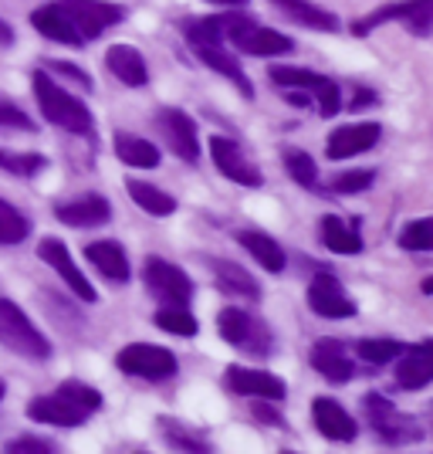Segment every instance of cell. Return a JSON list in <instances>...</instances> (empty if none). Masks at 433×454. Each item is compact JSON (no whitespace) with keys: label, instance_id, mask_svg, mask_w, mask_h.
I'll list each match as a JSON object with an SVG mask.
<instances>
[{"label":"cell","instance_id":"obj_1","mask_svg":"<svg viewBox=\"0 0 433 454\" xmlns=\"http://www.w3.org/2000/svg\"><path fill=\"white\" fill-rule=\"evenodd\" d=\"M31 85H35V98H38L41 106V115L58 126V129H68V133L75 136H92L95 122H92V113H89V106L75 98L72 92H65L58 82H51V75L38 68L35 78H31Z\"/></svg>","mask_w":433,"mask_h":454},{"label":"cell","instance_id":"obj_2","mask_svg":"<svg viewBox=\"0 0 433 454\" xmlns=\"http://www.w3.org/2000/svg\"><path fill=\"white\" fill-rule=\"evenodd\" d=\"M220 27H224V38L244 51V55H258V58H278V55H291L295 51V41L282 35V31H271V27H261L254 18H247L241 11H230V14H217Z\"/></svg>","mask_w":433,"mask_h":454},{"label":"cell","instance_id":"obj_3","mask_svg":"<svg viewBox=\"0 0 433 454\" xmlns=\"http://www.w3.org/2000/svg\"><path fill=\"white\" fill-rule=\"evenodd\" d=\"M362 411H366V420H369L373 434L386 448H410V444L423 441V424L416 417L403 414L393 400L383 397V394H366L362 397Z\"/></svg>","mask_w":433,"mask_h":454},{"label":"cell","instance_id":"obj_4","mask_svg":"<svg viewBox=\"0 0 433 454\" xmlns=\"http://www.w3.org/2000/svg\"><path fill=\"white\" fill-rule=\"evenodd\" d=\"M0 346L24 360H48L51 342L38 333V325L24 316V309L11 299H0Z\"/></svg>","mask_w":433,"mask_h":454},{"label":"cell","instance_id":"obj_5","mask_svg":"<svg viewBox=\"0 0 433 454\" xmlns=\"http://www.w3.org/2000/svg\"><path fill=\"white\" fill-rule=\"evenodd\" d=\"M271 82L282 89H295V92L308 95V102H315L321 119H332L342 109V89L339 82L308 72V68H295V65H274L271 68Z\"/></svg>","mask_w":433,"mask_h":454},{"label":"cell","instance_id":"obj_6","mask_svg":"<svg viewBox=\"0 0 433 454\" xmlns=\"http://www.w3.org/2000/svg\"><path fill=\"white\" fill-rule=\"evenodd\" d=\"M217 329H220L224 342H230L234 349H241V353L254 356V360L271 356V349H274L271 329L254 312H247V309H224L217 316Z\"/></svg>","mask_w":433,"mask_h":454},{"label":"cell","instance_id":"obj_7","mask_svg":"<svg viewBox=\"0 0 433 454\" xmlns=\"http://www.w3.org/2000/svg\"><path fill=\"white\" fill-rule=\"evenodd\" d=\"M406 24L416 38H427L433 35V0H396V4H383L373 14L352 20V35L366 38L369 31H376L379 24Z\"/></svg>","mask_w":433,"mask_h":454},{"label":"cell","instance_id":"obj_8","mask_svg":"<svg viewBox=\"0 0 433 454\" xmlns=\"http://www.w3.org/2000/svg\"><path fill=\"white\" fill-rule=\"evenodd\" d=\"M115 366L122 370V373H129V377H139V380H170L176 373V356H173L170 349H163V346H152V342H129V346H122L119 349V356H115Z\"/></svg>","mask_w":433,"mask_h":454},{"label":"cell","instance_id":"obj_9","mask_svg":"<svg viewBox=\"0 0 433 454\" xmlns=\"http://www.w3.org/2000/svg\"><path fill=\"white\" fill-rule=\"evenodd\" d=\"M143 282L163 305H189L193 299V282L187 278V271L176 268L173 262L156 258V254L146 258V265H143Z\"/></svg>","mask_w":433,"mask_h":454},{"label":"cell","instance_id":"obj_10","mask_svg":"<svg viewBox=\"0 0 433 454\" xmlns=\"http://www.w3.org/2000/svg\"><path fill=\"white\" fill-rule=\"evenodd\" d=\"M210 156H213V167L224 173L227 180L241 184V187H261L264 173L258 170V163L244 153V146L237 139H227V136H213L210 139Z\"/></svg>","mask_w":433,"mask_h":454},{"label":"cell","instance_id":"obj_11","mask_svg":"<svg viewBox=\"0 0 433 454\" xmlns=\"http://www.w3.org/2000/svg\"><path fill=\"white\" fill-rule=\"evenodd\" d=\"M58 4L65 7V14L72 18V24L85 41L98 38L102 31H109L126 18V7L109 4V0H58Z\"/></svg>","mask_w":433,"mask_h":454},{"label":"cell","instance_id":"obj_12","mask_svg":"<svg viewBox=\"0 0 433 454\" xmlns=\"http://www.w3.org/2000/svg\"><path fill=\"white\" fill-rule=\"evenodd\" d=\"M308 309L321 316V319H352L359 309L356 302L345 295V288L336 275L319 271L312 282H308Z\"/></svg>","mask_w":433,"mask_h":454},{"label":"cell","instance_id":"obj_13","mask_svg":"<svg viewBox=\"0 0 433 454\" xmlns=\"http://www.w3.org/2000/svg\"><path fill=\"white\" fill-rule=\"evenodd\" d=\"M224 387L237 397H254V400H284L288 387L282 377L267 373V370H254V366H227Z\"/></svg>","mask_w":433,"mask_h":454},{"label":"cell","instance_id":"obj_14","mask_svg":"<svg viewBox=\"0 0 433 454\" xmlns=\"http://www.w3.org/2000/svg\"><path fill=\"white\" fill-rule=\"evenodd\" d=\"M156 126H159V133L166 139V146H170L180 160H187V163H197V160H200L197 122H193L183 109H159V113H156Z\"/></svg>","mask_w":433,"mask_h":454},{"label":"cell","instance_id":"obj_15","mask_svg":"<svg viewBox=\"0 0 433 454\" xmlns=\"http://www.w3.org/2000/svg\"><path fill=\"white\" fill-rule=\"evenodd\" d=\"M38 254H41V262H44V265H51L58 275L65 278V285L75 292L81 302H89V305L98 302V292H95L92 282L81 275V268L75 265V258L68 254V247L61 245L58 238H44V241L38 245Z\"/></svg>","mask_w":433,"mask_h":454},{"label":"cell","instance_id":"obj_16","mask_svg":"<svg viewBox=\"0 0 433 454\" xmlns=\"http://www.w3.org/2000/svg\"><path fill=\"white\" fill-rule=\"evenodd\" d=\"M55 217L68 227H98L112 221V204L102 197V193H81V197H72V200H61L55 204Z\"/></svg>","mask_w":433,"mask_h":454},{"label":"cell","instance_id":"obj_17","mask_svg":"<svg viewBox=\"0 0 433 454\" xmlns=\"http://www.w3.org/2000/svg\"><path fill=\"white\" fill-rule=\"evenodd\" d=\"M379 122H349V126H339L332 129L329 143H325V156L329 160H352L359 153H369L379 143Z\"/></svg>","mask_w":433,"mask_h":454},{"label":"cell","instance_id":"obj_18","mask_svg":"<svg viewBox=\"0 0 433 454\" xmlns=\"http://www.w3.org/2000/svg\"><path fill=\"white\" fill-rule=\"evenodd\" d=\"M396 383L403 390H423L433 383V340L403 346V353L396 356Z\"/></svg>","mask_w":433,"mask_h":454},{"label":"cell","instance_id":"obj_19","mask_svg":"<svg viewBox=\"0 0 433 454\" xmlns=\"http://www.w3.org/2000/svg\"><path fill=\"white\" fill-rule=\"evenodd\" d=\"M312 420H315L319 434H325L329 441H339V444H349V441H356V434H359L356 417L332 397L312 400Z\"/></svg>","mask_w":433,"mask_h":454},{"label":"cell","instance_id":"obj_20","mask_svg":"<svg viewBox=\"0 0 433 454\" xmlns=\"http://www.w3.org/2000/svg\"><path fill=\"white\" fill-rule=\"evenodd\" d=\"M27 417L38 424H51V427H81L89 420V411H81L61 394H48V397H35L27 403Z\"/></svg>","mask_w":433,"mask_h":454},{"label":"cell","instance_id":"obj_21","mask_svg":"<svg viewBox=\"0 0 433 454\" xmlns=\"http://www.w3.org/2000/svg\"><path fill=\"white\" fill-rule=\"evenodd\" d=\"M312 370L321 373L332 383H349L356 373V363L345 353V342L339 340H319L312 346Z\"/></svg>","mask_w":433,"mask_h":454},{"label":"cell","instance_id":"obj_22","mask_svg":"<svg viewBox=\"0 0 433 454\" xmlns=\"http://www.w3.org/2000/svg\"><path fill=\"white\" fill-rule=\"evenodd\" d=\"M31 24H35V31H41V38H51L58 44H72V48L85 44V38L78 35V27L65 14L61 4H41V7H35L31 11Z\"/></svg>","mask_w":433,"mask_h":454},{"label":"cell","instance_id":"obj_23","mask_svg":"<svg viewBox=\"0 0 433 454\" xmlns=\"http://www.w3.org/2000/svg\"><path fill=\"white\" fill-rule=\"evenodd\" d=\"M105 65H109V72H112L122 85H129V89H143V85L150 82L146 58L139 55L132 44H112V48L105 51Z\"/></svg>","mask_w":433,"mask_h":454},{"label":"cell","instance_id":"obj_24","mask_svg":"<svg viewBox=\"0 0 433 454\" xmlns=\"http://www.w3.org/2000/svg\"><path fill=\"white\" fill-rule=\"evenodd\" d=\"M193 51H197V58L207 65L210 72H217V75H224L227 82H234V85H237V92L244 95V98H254V85H251V78H247L244 68L237 65V58L227 55L224 44H193Z\"/></svg>","mask_w":433,"mask_h":454},{"label":"cell","instance_id":"obj_25","mask_svg":"<svg viewBox=\"0 0 433 454\" xmlns=\"http://www.w3.org/2000/svg\"><path fill=\"white\" fill-rule=\"evenodd\" d=\"M274 11H282L288 20L302 24V27H312V31H339V18L332 11H325L312 0H267Z\"/></svg>","mask_w":433,"mask_h":454},{"label":"cell","instance_id":"obj_26","mask_svg":"<svg viewBox=\"0 0 433 454\" xmlns=\"http://www.w3.org/2000/svg\"><path fill=\"white\" fill-rule=\"evenodd\" d=\"M85 258H89L109 282H115V285L129 282L132 268H129V258H126V247L119 245V241H95V245L85 247Z\"/></svg>","mask_w":433,"mask_h":454},{"label":"cell","instance_id":"obj_27","mask_svg":"<svg viewBox=\"0 0 433 454\" xmlns=\"http://www.w3.org/2000/svg\"><path fill=\"white\" fill-rule=\"evenodd\" d=\"M210 271H213V278L220 285V292L237 295L244 302H261V285L254 282V275L244 271L241 265H234V262H210Z\"/></svg>","mask_w":433,"mask_h":454},{"label":"cell","instance_id":"obj_28","mask_svg":"<svg viewBox=\"0 0 433 454\" xmlns=\"http://www.w3.org/2000/svg\"><path fill=\"white\" fill-rule=\"evenodd\" d=\"M237 241H241V247H244L258 265L267 268V271H274V275L284 271V265H288L284 247L278 245L271 234H264V231H237Z\"/></svg>","mask_w":433,"mask_h":454},{"label":"cell","instance_id":"obj_29","mask_svg":"<svg viewBox=\"0 0 433 454\" xmlns=\"http://www.w3.org/2000/svg\"><path fill=\"white\" fill-rule=\"evenodd\" d=\"M319 238L332 254H362V238H359V231L352 224L339 221V217H332V214L319 221Z\"/></svg>","mask_w":433,"mask_h":454},{"label":"cell","instance_id":"obj_30","mask_svg":"<svg viewBox=\"0 0 433 454\" xmlns=\"http://www.w3.org/2000/svg\"><path fill=\"white\" fill-rule=\"evenodd\" d=\"M115 156L126 163V167H135V170H152L159 167V150L152 146L150 139L132 133H115Z\"/></svg>","mask_w":433,"mask_h":454},{"label":"cell","instance_id":"obj_31","mask_svg":"<svg viewBox=\"0 0 433 454\" xmlns=\"http://www.w3.org/2000/svg\"><path fill=\"white\" fill-rule=\"evenodd\" d=\"M126 190H129V197L135 200V207L152 214V217H170L173 210H176V200H173L170 193L152 187L146 180H126Z\"/></svg>","mask_w":433,"mask_h":454},{"label":"cell","instance_id":"obj_32","mask_svg":"<svg viewBox=\"0 0 433 454\" xmlns=\"http://www.w3.org/2000/svg\"><path fill=\"white\" fill-rule=\"evenodd\" d=\"M282 163H284V170H288V176H291L298 187H308V190L319 187V167H315V160L305 150L288 146V150L282 153Z\"/></svg>","mask_w":433,"mask_h":454},{"label":"cell","instance_id":"obj_33","mask_svg":"<svg viewBox=\"0 0 433 454\" xmlns=\"http://www.w3.org/2000/svg\"><path fill=\"white\" fill-rule=\"evenodd\" d=\"M156 325L173 333V336H183V340L200 333V322L193 319V312H189L187 305H166V309H159L156 312Z\"/></svg>","mask_w":433,"mask_h":454},{"label":"cell","instance_id":"obj_34","mask_svg":"<svg viewBox=\"0 0 433 454\" xmlns=\"http://www.w3.org/2000/svg\"><path fill=\"white\" fill-rule=\"evenodd\" d=\"M396 245L403 251H433V214L430 217H416V221H406L403 231L396 234Z\"/></svg>","mask_w":433,"mask_h":454},{"label":"cell","instance_id":"obj_35","mask_svg":"<svg viewBox=\"0 0 433 454\" xmlns=\"http://www.w3.org/2000/svg\"><path fill=\"white\" fill-rule=\"evenodd\" d=\"M31 234V221L0 197V245H20Z\"/></svg>","mask_w":433,"mask_h":454},{"label":"cell","instance_id":"obj_36","mask_svg":"<svg viewBox=\"0 0 433 454\" xmlns=\"http://www.w3.org/2000/svg\"><path fill=\"white\" fill-rule=\"evenodd\" d=\"M159 431H163V437L170 441V448H176V451H213L204 437L187 431V427H183L180 420H173V417H159Z\"/></svg>","mask_w":433,"mask_h":454},{"label":"cell","instance_id":"obj_37","mask_svg":"<svg viewBox=\"0 0 433 454\" xmlns=\"http://www.w3.org/2000/svg\"><path fill=\"white\" fill-rule=\"evenodd\" d=\"M403 353V342L399 340H379V336H369V340H359L356 342V356L362 363H393L396 356Z\"/></svg>","mask_w":433,"mask_h":454},{"label":"cell","instance_id":"obj_38","mask_svg":"<svg viewBox=\"0 0 433 454\" xmlns=\"http://www.w3.org/2000/svg\"><path fill=\"white\" fill-rule=\"evenodd\" d=\"M48 167V160L41 153H4L0 150V170L14 173V176H35Z\"/></svg>","mask_w":433,"mask_h":454},{"label":"cell","instance_id":"obj_39","mask_svg":"<svg viewBox=\"0 0 433 454\" xmlns=\"http://www.w3.org/2000/svg\"><path fill=\"white\" fill-rule=\"evenodd\" d=\"M58 394L68 397L72 403H78V407L89 411V414H95V411L102 407V394H98L95 387H89V383H81V380H65V383L58 387Z\"/></svg>","mask_w":433,"mask_h":454},{"label":"cell","instance_id":"obj_40","mask_svg":"<svg viewBox=\"0 0 433 454\" xmlns=\"http://www.w3.org/2000/svg\"><path fill=\"white\" fill-rule=\"evenodd\" d=\"M0 129H20V133H35L38 129V122L35 119H27V113L14 106L11 98H4L0 95Z\"/></svg>","mask_w":433,"mask_h":454},{"label":"cell","instance_id":"obj_41","mask_svg":"<svg viewBox=\"0 0 433 454\" xmlns=\"http://www.w3.org/2000/svg\"><path fill=\"white\" fill-rule=\"evenodd\" d=\"M376 184V170H345L332 180V193H362Z\"/></svg>","mask_w":433,"mask_h":454},{"label":"cell","instance_id":"obj_42","mask_svg":"<svg viewBox=\"0 0 433 454\" xmlns=\"http://www.w3.org/2000/svg\"><path fill=\"white\" fill-rule=\"evenodd\" d=\"M7 454H51L55 451V441H44V437H14L4 444Z\"/></svg>","mask_w":433,"mask_h":454},{"label":"cell","instance_id":"obj_43","mask_svg":"<svg viewBox=\"0 0 433 454\" xmlns=\"http://www.w3.org/2000/svg\"><path fill=\"white\" fill-rule=\"evenodd\" d=\"M44 72H58V75H68V78H75L81 89H92V78L85 75V72H78V68H72V65H65V61H44Z\"/></svg>","mask_w":433,"mask_h":454},{"label":"cell","instance_id":"obj_44","mask_svg":"<svg viewBox=\"0 0 433 454\" xmlns=\"http://www.w3.org/2000/svg\"><path fill=\"white\" fill-rule=\"evenodd\" d=\"M254 417L261 420V424H274V427H284V417L274 411V407H267V400L261 403H254Z\"/></svg>","mask_w":433,"mask_h":454},{"label":"cell","instance_id":"obj_45","mask_svg":"<svg viewBox=\"0 0 433 454\" xmlns=\"http://www.w3.org/2000/svg\"><path fill=\"white\" fill-rule=\"evenodd\" d=\"M356 98H352V109H362V106H373L376 102V95L369 92V89H356Z\"/></svg>","mask_w":433,"mask_h":454},{"label":"cell","instance_id":"obj_46","mask_svg":"<svg viewBox=\"0 0 433 454\" xmlns=\"http://www.w3.org/2000/svg\"><path fill=\"white\" fill-rule=\"evenodd\" d=\"M11 41H14V35H11V31L4 27V20H0V44H11Z\"/></svg>","mask_w":433,"mask_h":454},{"label":"cell","instance_id":"obj_47","mask_svg":"<svg viewBox=\"0 0 433 454\" xmlns=\"http://www.w3.org/2000/svg\"><path fill=\"white\" fill-rule=\"evenodd\" d=\"M420 288H423L427 295H433V275H430V278H427V282H423V285H420Z\"/></svg>","mask_w":433,"mask_h":454},{"label":"cell","instance_id":"obj_48","mask_svg":"<svg viewBox=\"0 0 433 454\" xmlns=\"http://www.w3.org/2000/svg\"><path fill=\"white\" fill-rule=\"evenodd\" d=\"M210 4H230V7H237V4H247V0H210Z\"/></svg>","mask_w":433,"mask_h":454},{"label":"cell","instance_id":"obj_49","mask_svg":"<svg viewBox=\"0 0 433 454\" xmlns=\"http://www.w3.org/2000/svg\"><path fill=\"white\" fill-rule=\"evenodd\" d=\"M4 394H7V387H4V380H0V400H4Z\"/></svg>","mask_w":433,"mask_h":454},{"label":"cell","instance_id":"obj_50","mask_svg":"<svg viewBox=\"0 0 433 454\" xmlns=\"http://www.w3.org/2000/svg\"><path fill=\"white\" fill-rule=\"evenodd\" d=\"M430 414H433V407H430Z\"/></svg>","mask_w":433,"mask_h":454}]
</instances>
